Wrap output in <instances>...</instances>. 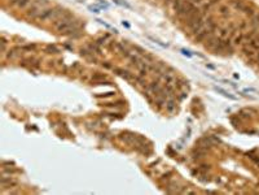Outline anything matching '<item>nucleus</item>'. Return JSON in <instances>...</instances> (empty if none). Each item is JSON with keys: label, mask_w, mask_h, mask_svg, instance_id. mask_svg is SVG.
I'll return each mask as SVG.
<instances>
[{"label": "nucleus", "mask_w": 259, "mask_h": 195, "mask_svg": "<svg viewBox=\"0 0 259 195\" xmlns=\"http://www.w3.org/2000/svg\"><path fill=\"white\" fill-rule=\"evenodd\" d=\"M183 1H184V0H172V9L175 11L176 14H178L179 11H180V8H182Z\"/></svg>", "instance_id": "nucleus-15"}, {"label": "nucleus", "mask_w": 259, "mask_h": 195, "mask_svg": "<svg viewBox=\"0 0 259 195\" xmlns=\"http://www.w3.org/2000/svg\"><path fill=\"white\" fill-rule=\"evenodd\" d=\"M218 31H219V32H218V37L220 38V39H227V38H229V30H228V27L219 29Z\"/></svg>", "instance_id": "nucleus-14"}, {"label": "nucleus", "mask_w": 259, "mask_h": 195, "mask_svg": "<svg viewBox=\"0 0 259 195\" xmlns=\"http://www.w3.org/2000/svg\"><path fill=\"white\" fill-rule=\"evenodd\" d=\"M249 24L251 25V27H253V29H258V30H259V13L258 12H255L254 14L250 17Z\"/></svg>", "instance_id": "nucleus-10"}, {"label": "nucleus", "mask_w": 259, "mask_h": 195, "mask_svg": "<svg viewBox=\"0 0 259 195\" xmlns=\"http://www.w3.org/2000/svg\"><path fill=\"white\" fill-rule=\"evenodd\" d=\"M133 50L137 51V53H139V55H141V56H143L144 53H145V51H144L141 47H139V46H133Z\"/></svg>", "instance_id": "nucleus-25"}, {"label": "nucleus", "mask_w": 259, "mask_h": 195, "mask_svg": "<svg viewBox=\"0 0 259 195\" xmlns=\"http://www.w3.org/2000/svg\"><path fill=\"white\" fill-rule=\"evenodd\" d=\"M19 50H22V51H34V50H35V46H34V44L22 46V47H19Z\"/></svg>", "instance_id": "nucleus-21"}, {"label": "nucleus", "mask_w": 259, "mask_h": 195, "mask_svg": "<svg viewBox=\"0 0 259 195\" xmlns=\"http://www.w3.org/2000/svg\"><path fill=\"white\" fill-rule=\"evenodd\" d=\"M103 65H104L105 68H108V69H111V68H113V66H111L110 64H108V63H105V64H103Z\"/></svg>", "instance_id": "nucleus-33"}, {"label": "nucleus", "mask_w": 259, "mask_h": 195, "mask_svg": "<svg viewBox=\"0 0 259 195\" xmlns=\"http://www.w3.org/2000/svg\"><path fill=\"white\" fill-rule=\"evenodd\" d=\"M113 70H114V73H116V74H118L119 77L124 78L126 81H132V79H135V76H132V73H130L128 70L119 69V68H113Z\"/></svg>", "instance_id": "nucleus-4"}, {"label": "nucleus", "mask_w": 259, "mask_h": 195, "mask_svg": "<svg viewBox=\"0 0 259 195\" xmlns=\"http://www.w3.org/2000/svg\"><path fill=\"white\" fill-rule=\"evenodd\" d=\"M146 90H148L150 94L158 95V94L161 92V90H162V87H161V84H159L158 82H150V83L148 84V87H146Z\"/></svg>", "instance_id": "nucleus-5"}, {"label": "nucleus", "mask_w": 259, "mask_h": 195, "mask_svg": "<svg viewBox=\"0 0 259 195\" xmlns=\"http://www.w3.org/2000/svg\"><path fill=\"white\" fill-rule=\"evenodd\" d=\"M17 1H18V0H8V4L9 5H16V4H17Z\"/></svg>", "instance_id": "nucleus-32"}, {"label": "nucleus", "mask_w": 259, "mask_h": 195, "mask_svg": "<svg viewBox=\"0 0 259 195\" xmlns=\"http://www.w3.org/2000/svg\"><path fill=\"white\" fill-rule=\"evenodd\" d=\"M180 51H182V53H183V55H185V56H188V57H191V56H192V53H191L189 51H187V50H180Z\"/></svg>", "instance_id": "nucleus-29"}, {"label": "nucleus", "mask_w": 259, "mask_h": 195, "mask_svg": "<svg viewBox=\"0 0 259 195\" xmlns=\"http://www.w3.org/2000/svg\"><path fill=\"white\" fill-rule=\"evenodd\" d=\"M45 52H47V53H60V50L56 48L55 46L50 44V46H47V48H45Z\"/></svg>", "instance_id": "nucleus-19"}, {"label": "nucleus", "mask_w": 259, "mask_h": 195, "mask_svg": "<svg viewBox=\"0 0 259 195\" xmlns=\"http://www.w3.org/2000/svg\"><path fill=\"white\" fill-rule=\"evenodd\" d=\"M197 9V6H196V4H193L192 1H189V0H184L183 1V5H182V8H180V11H179V13H178V16L182 20H185L189 17V16L192 14L193 12Z\"/></svg>", "instance_id": "nucleus-1"}, {"label": "nucleus", "mask_w": 259, "mask_h": 195, "mask_svg": "<svg viewBox=\"0 0 259 195\" xmlns=\"http://www.w3.org/2000/svg\"><path fill=\"white\" fill-rule=\"evenodd\" d=\"M165 108L169 113H172L176 110V102L172 99V98H169V99L166 100V104H165Z\"/></svg>", "instance_id": "nucleus-7"}, {"label": "nucleus", "mask_w": 259, "mask_h": 195, "mask_svg": "<svg viewBox=\"0 0 259 195\" xmlns=\"http://www.w3.org/2000/svg\"><path fill=\"white\" fill-rule=\"evenodd\" d=\"M242 52H244V55H245L246 57H249V58H253V57L257 56V51L253 50V48H251L248 43L245 44L244 47H242Z\"/></svg>", "instance_id": "nucleus-6"}, {"label": "nucleus", "mask_w": 259, "mask_h": 195, "mask_svg": "<svg viewBox=\"0 0 259 195\" xmlns=\"http://www.w3.org/2000/svg\"><path fill=\"white\" fill-rule=\"evenodd\" d=\"M218 13L220 16H223V17H228L231 14V9H229V6L227 4H220L218 6Z\"/></svg>", "instance_id": "nucleus-9"}, {"label": "nucleus", "mask_w": 259, "mask_h": 195, "mask_svg": "<svg viewBox=\"0 0 259 195\" xmlns=\"http://www.w3.org/2000/svg\"><path fill=\"white\" fill-rule=\"evenodd\" d=\"M244 92H257L255 89H244Z\"/></svg>", "instance_id": "nucleus-31"}, {"label": "nucleus", "mask_w": 259, "mask_h": 195, "mask_svg": "<svg viewBox=\"0 0 259 195\" xmlns=\"http://www.w3.org/2000/svg\"><path fill=\"white\" fill-rule=\"evenodd\" d=\"M114 1L117 3V4H119V5H122V6H124V8H128V9H132V6H131L128 3H126V1H123V0H114Z\"/></svg>", "instance_id": "nucleus-22"}, {"label": "nucleus", "mask_w": 259, "mask_h": 195, "mask_svg": "<svg viewBox=\"0 0 259 195\" xmlns=\"http://www.w3.org/2000/svg\"><path fill=\"white\" fill-rule=\"evenodd\" d=\"M248 26H249V24H248L246 21H241V22H240V25H238V31L244 32V31L248 29Z\"/></svg>", "instance_id": "nucleus-20"}, {"label": "nucleus", "mask_w": 259, "mask_h": 195, "mask_svg": "<svg viewBox=\"0 0 259 195\" xmlns=\"http://www.w3.org/2000/svg\"><path fill=\"white\" fill-rule=\"evenodd\" d=\"M163 1H165V3H166V4H169V3H171V1H172V0H163Z\"/></svg>", "instance_id": "nucleus-35"}, {"label": "nucleus", "mask_w": 259, "mask_h": 195, "mask_svg": "<svg viewBox=\"0 0 259 195\" xmlns=\"http://www.w3.org/2000/svg\"><path fill=\"white\" fill-rule=\"evenodd\" d=\"M106 74H101V73H96V74H93L92 76V81H95V82H99V81H103L104 82V79H106ZM101 82V83H103Z\"/></svg>", "instance_id": "nucleus-18"}, {"label": "nucleus", "mask_w": 259, "mask_h": 195, "mask_svg": "<svg viewBox=\"0 0 259 195\" xmlns=\"http://www.w3.org/2000/svg\"><path fill=\"white\" fill-rule=\"evenodd\" d=\"M31 3H32V0H18L16 6L19 9H25V8H27V6H30Z\"/></svg>", "instance_id": "nucleus-13"}, {"label": "nucleus", "mask_w": 259, "mask_h": 195, "mask_svg": "<svg viewBox=\"0 0 259 195\" xmlns=\"http://www.w3.org/2000/svg\"><path fill=\"white\" fill-rule=\"evenodd\" d=\"M88 9H90L92 13H96V14H99V13L101 12L100 8H97V6H93V5H88Z\"/></svg>", "instance_id": "nucleus-24"}, {"label": "nucleus", "mask_w": 259, "mask_h": 195, "mask_svg": "<svg viewBox=\"0 0 259 195\" xmlns=\"http://www.w3.org/2000/svg\"><path fill=\"white\" fill-rule=\"evenodd\" d=\"M97 1L100 3V5L103 6V8H105V9H108V8H109V4H108L106 1H104V0H97Z\"/></svg>", "instance_id": "nucleus-28"}, {"label": "nucleus", "mask_w": 259, "mask_h": 195, "mask_svg": "<svg viewBox=\"0 0 259 195\" xmlns=\"http://www.w3.org/2000/svg\"><path fill=\"white\" fill-rule=\"evenodd\" d=\"M219 42H220V38L219 37H215V35H212V37L207 38L205 40V48H207V50H214V48L216 47V46L219 44Z\"/></svg>", "instance_id": "nucleus-3"}, {"label": "nucleus", "mask_w": 259, "mask_h": 195, "mask_svg": "<svg viewBox=\"0 0 259 195\" xmlns=\"http://www.w3.org/2000/svg\"><path fill=\"white\" fill-rule=\"evenodd\" d=\"M214 90L216 91V92H219V94H222L223 96H225V98H229V99H232V100H236L237 98H236L235 95H232V94H229L228 91H225V90H223L222 87H218V86H214Z\"/></svg>", "instance_id": "nucleus-11"}, {"label": "nucleus", "mask_w": 259, "mask_h": 195, "mask_svg": "<svg viewBox=\"0 0 259 195\" xmlns=\"http://www.w3.org/2000/svg\"><path fill=\"white\" fill-rule=\"evenodd\" d=\"M148 38L150 39V40H153V42H156V43H157V44H159V46H161V47H167V44H165V43H162V42H161V40H158V39H154V38H152V37H148Z\"/></svg>", "instance_id": "nucleus-26"}, {"label": "nucleus", "mask_w": 259, "mask_h": 195, "mask_svg": "<svg viewBox=\"0 0 259 195\" xmlns=\"http://www.w3.org/2000/svg\"><path fill=\"white\" fill-rule=\"evenodd\" d=\"M241 12H244L246 16H249V17H251V16H253L254 13H255V11H254L253 6H250V5H248V4L244 6V9H242Z\"/></svg>", "instance_id": "nucleus-17"}, {"label": "nucleus", "mask_w": 259, "mask_h": 195, "mask_svg": "<svg viewBox=\"0 0 259 195\" xmlns=\"http://www.w3.org/2000/svg\"><path fill=\"white\" fill-rule=\"evenodd\" d=\"M96 43L101 47V46H105V44H106V40H105V38H99V39L96 40Z\"/></svg>", "instance_id": "nucleus-27"}, {"label": "nucleus", "mask_w": 259, "mask_h": 195, "mask_svg": "<svg viewBox=\"0 0 259 195\" xmlns=\"http://www.w3.org/2000/svg\"><path fill=\"white\" fill-rule=\"evenodd\" d=\"M123 26H126V27H130V25L127 24V22H124V21H123Z\"/></svg>", "instance_id": "nucleus-34"}, {"label": "nucleus", "mask_w": 259, "mask_h": 195, "mask_svg": "<svg viewBox=\"0 0 259 195\" xmlns=\"http://www.w3.org/2000/svg\"><path fill=\"white\" fill-rule=\"evenodd\" d=\"M116 50L119 52V53L122 55L123 57H126V58H128V57L131 56V52L127 50V48L124 47L123 44H121V43H117V44H116Z\"/></svg>", "instance_id": "nucleus-8"}, {"label": "nucleus", "mask_w": 259, "mask_h": 195, "mask_svg": "<svg viewBox=\"0 0 259 195\" xmlns=\"http://www.w3.org/2000/svg\"><path fill=\"white\" fill-rule=\"evenodd\" d=\"M229 3H231V5L233 6L236 11H242V9H244V6L246 5L244 1H242V0H231Z\"/></svg>", "instance_id": "nucleus-12"}, {"label": "nucleus", "mask_w": 259, "mask_h": 195, "mask_svg": "<svg viewBox=\"0 0 259 195\" xmlns=\"http://www.w3.org/2000/svg\"><path fill=\"white\" fill-rule=\"evenodd\" d=\"M53 12H55V6L53 8H44L43 11H42L40 13L38 14L37 20L40 22H47V21H52V18H53Z\"/></svg>", "instance_id": "nucleus-2"}, {"label": "nucleus", "mask_w": 259, "mask_h": 195, "mask_svg": "<svg viewBox=\"0 0 259 195\" xmlns=\"http://www.w3.org/2000/svg\"><path fill=\"white\" fill-rule=\"evenodd\" d=\"M6 39H5V37H1V53L4 55L5 53V48H6Z\"/></svg>", "instance_id": "nucleus-23"}, {"label": "nucleus", "mask_w": 259, "mask_h": 195, "mask_svg": "<svg viewBox=\"0 0 259 195\" xmlns=\"http://www.w3.org/2000/svg\"><path fill=\"white\" fill-rule=\"evenodd\" d=\"M242 43H244V32L240 31V34L235 37L233 43H232V44H233V46H240V44H242Z\"/></svg>", "instance_id": "nucleus-16"}, {"label": "nucleus", "mask_w": 259, "mask_h": 195, "mask_svg": "<svg viewBox=\"0 0 259 195\" xmlns=\"http://www.w3.org/2000/svg\"><path fill=\"white\" fill-rule=\"evenodd\" d=\"M189 1H192L193 4H202V3H204V0H189Z\"/></svg>", "instance_id": "nucleus-30"}]
</instances>
